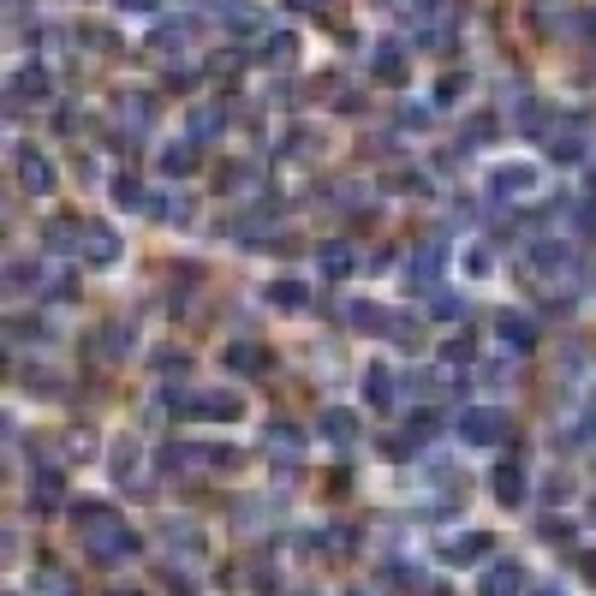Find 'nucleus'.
<instances>
[{
  "label": "nucleus",
  "instance_id": "7c9ffc66",
  "mask_svg": "<svg viewBox=\"0 0 596 596\" xmlns=\"http://www.w3.org/2000/svg\"><path fill=\"white\" fill-rule=\"evenodd\" d=\"M364 400H370L376 412H388V405H394V376H388L382 364H370V370H364Z\"/></svg>",
  "mask_w": 596,
  "mask_h": 596
},
{
  "label": "nucleus",
  "instance_id": "8fccbe9b",
  "mask_svg": "<svg viewBox=\"0 0 596 596\" xmlns=\"http://www.w3.org/2000/svg\"><path fill=\"white\" fill-rule=\"evenodd\" d=\"M66 453H72V460H90V453H96V441L84 436V429H72V436H66Z\"/></svg>",
  "mask_w": 596,
  "mask_h": 596
},
{
  "label": "nucleus",
  "instance_id": "423d86ee",
  "mask_svg": "<svg viewBox=\"0 0 596 596\" xmlns=\"http://www.w3.org/2000/svg\"><path fill=\"white\" fill-rule=\"evenodd\" d=\"M370 78H376V84H394V90H400V84L412 78V48H400L394 36H388V42H376V54H370Z\"/></svg>",
  "mask_w": 596,
  "mask_h": 596
},
{
  "label": "nucleus",
  "instance_id": "6e6d98bb",
  "mask_svg": "<svg viewBox=\"0 0 596 596\" xmlns=\"http://www.w3.org/2000/svg\"><path fill=\"white\" fill-rule=\"evenodd\" d=\"M579 573H585L591 585H596V555H579Z\"/></svg>",
  "mask_w": 596,
  "mask_h": 596
},
{
  "label": "nucleus",
  "instance_id": "c85d7f7f",
  "mask_svg": "<svg viewBox=\"0 0 596 596\" xmlns=\"http://www.w3.org/2000/svg\"><path fill=\"white\" fill-rule=\"evenodd\" d=\"M263 299H269L275 311H304V304H311V287H304V281H269V287H263Z\"/></svg>",
  "mask_w": 596,
  "mask_h": 596
},
{
  "label": "nucleus",
  "instance_id": "bb28decb",
  "mask_svg": "<svg viewBox=\"0 0 596 596\" xmlns=\"http://www.w3.org/2000/svg\"><path fill=\"white\" fill-rule=\"evenodd\" d=\"M24 101H31V108H36V101H48V72H19V78H12V96H7V108L12 113H19L24 108Z\"/></svg>",
  "mask_w": 596,
  "mask_h": 596
},
{
  "label": "nucleus",
  "instance_id": "864d4df0",
  "mask_svg": "<svg viewBox=\"0 0 596 596\" xmlns=\"http://www.w3.org/2000/svg\"><path fill=\"white\" fill-rule=\"evenodd\" d=\"M78 293V287H72V275H54V281H48V299H72Z\"/></svg>",
  "mask_w": 596,
  "mask_h": 596
},
{
  "label": "nucleus",
  "instance_id": "bf43d9fd",
  "mask_svg": "<svg viewBox=\"0 0 596 596\" xmlns=\"http://www.w3.org/2000/svg\"><path fill=\"white\" fill-rule=\"evenodd\" d=\"M108 596H144V591H132V585H108Z\"/></svg>",
  "mask_w": 596,
  "mask_h": 596
},
{
  "label": "nucleus",
  "instance_id": "72a5a7b5",
  "mask_svg": "<svg viewBox=\"0 0 596 596\" xmlns=\"http://www.w3.org/2000/svg\"><path fill=\"white\" fill-rule=\"evenodd\" d=\"M36 281H42V269H36V263H24V257L7 263V293H12V299L36 293Z\"/></svg>",
  "mask_w": 596,
  "mask_h": 596
},
{
  "label": "nucleus",
  "instance_id": "7ed1b4c3",
  "mask_svg": "<svg viewBox=\"0 0 596 596\" xmlns=\"http://www.w3.org/2000/svg\"><path fill=\"white\" fill-rule=\"evenodd\" d=\"M460 441H472V448H496V441L513 436V417L501 412V405H460Z\"/></svg>",
  "mask_w": 596,
  "mask_h": 596
},
{
  "label": "nucleus",
  "instance_id": "4d7b16f0",
  "mask_svg": "<svg viewBox=\"0 0 596 596\" xmlns=\"http://www.w3.org/2000/svg\"><path fill=\"white\" fill-rule=\"evenodd\" d=\"M579 31H585L591 42H596V12H585V19H579Z\"/></svg>",
  "mask_w": 596,
  "mask_h": 596
},
{
  "label": "nucleus",
  "instance_id": "aec40b11",
  "mask_svg": "<svg viewBox=\"0 0 596 596\" xmlns=\"http://www.w3.org/2000/svg\"><path fill=\"white\" fill-rule=\"evenodd\" d=\"M60 501H66V477H60L54 465H42V472L31 477V507L36 513H54Z\"/></svg>",
  "mask_w": 596,
  "mask_h": 596
},
{
  "label": "nucleus",
  "instance_id": "f03ea898",
  "mask_svg": "<svg viewBox=\"0 0 596 596\" xmlns=\"http://www.w3.org/2000/svg\"><path fill=\"white\" fill-rule=\"evenodd\" d=\"M173 405V417H209V424H233V417H245V400L233 394V388H203V394H161Z\"/></svg>",
  "mask_w": 596,
  "mask_h": 596
},
{
  "label": "nucleus",
  "instance_id": "c756f323",
  "mask_svg": "<svg viewBox=\"0 0 596 596\" xmlns=\"http://www.w3.org/2000/svg\"><path fill=\"white\" fill-rule=\"evenodd\" d=\"M316 275H323V281H346V275H352V251L346 245H323V251H316Z\"/></svg>",
  "mask_w": 596,
  "mask_h": 596
},
{
  "label": "nucleus",
  "instance_id": "4c0bfd02",
  "mask_svg": "<svg viewBox=\"0 0 596 596\" xmlns=\"http://www.w3.org/2000/svg\"><path fill=\"white\" fill-rule=\"evenodd\" d=\"M388 340H394V346H405V352H417V346H424V323L394 311V328H388Z\"/></svg>",
  "mask_w": 596,
  "mask_h": 596
},
{
  "label": "nucleus",
  "instance_id": "ddd939ff",
  "mask_svg": "<svg viewBox=\"0 0 596 596\" xmlns=\"http://www.w3.org/2000/svg\"><path fill=\"white\" fill-rule=\"evenodd\" d=\"M496 335H501V346H513V352H531V346H537V323H531L525 311H501V316H496Z\"/></svg>",
  "mask_w": 596,
  "mask_h": 596
},
{
  "label": "nucleus",
  "instance_id": "a211bd4d",
  "mask_svg": "<svg viewBox=\"0 0 596 596\" xmlns=\"http://www.w3.org/2000/svg\"><path fill=\"white\" fill-rule=\"evenodd\" d=\"M132 346H137V335H132L125 323H108V328H101V335L90 340V352H96V358H108V364L132 358Z\"/></svg>",
  "mask_w": 596,
  "mask_h": 596
},
{
  "label": "nucleus",
  "instance_id": "de8ad7c7",
  "mask_svg": "<svg viewBox=\"0 0 596 596\" xmlns=\"http://www.w3.org/2000/svg\"><path fill=\"white\" fill-rule=\"evenodd\" d=\"M78 42H90L96 54H113V36L101 31V24H78Z\"/></svg>",
  "mask_w": 596,
  "mask_h": 596
},
{
  "label": "nucleus",
  "instance_id": "a18cd8bd",
  "mask_svg": "<svg viewBox=\"0 0 596 596\" xmlns=\"http://www.w3.org/2000/svg\"><path fill=\"white\" fill-rule=\"evenodd\" d=\"M429 316L453 323V316H465V299H460V293H436V299H429Z\"/></svg>",
  "mask_w": 596,
  "mask_h": 596
},
{
  "label": "nucleus",
  "instance_id": "2f4dec72",
  "mask_svg": "<svg viewBox=\"0 0 596 596\" xmlns=\"http://www.w3.org/2000/svg\"><path fill=\"white\" fill-rule=\"evenodd\" d=\"M489 489H496V501H501V507H519V501H525V472H519V465L507 460L501 472H496V484H489Z\"/></svg>",
  "mask_w": 596,
  "mask_h": 596
},
{
  "label": "nucleus",
  "instance_id": "6ab92c4d",
  "mask_svg": "<svg viewBox=\"0 0 596 596\" xmlns=\"http://www.w3.org/2000/svg\"><path fill=\"white\" fill-rule=\"evenodd\" d=\"M429 436H436V412H412L405 429L388 441V453H417V448H429Z\"/></svg>",
  "mask_w": 596,
  "mask_h": 596
},
{
  "label": "nucleus",
  "instance_id": "412c9836",
  "mask_svg": "<svg viewBox=\"0 0 596 596\" xmlns=\"http://www.w3.org/2000/svg\"><path fill=\"white\" fill-rule=\"evenodd\" d=\"M161 543H168V549H180L185 555V561H203V555H209V543H203V531L192 525V519H173V525L168 531H161Z\"/></svg>",
  "mask_w": 596,
  "mask_h": 596
},
{
  "label": "nucleus",
  "instance_id": "20e7f679",
  "mask_svg": "<svg viewBox=\"0 0 596 596\" xmlns=\"http://www.w3.org/2000/svg\"><path fill=\"white\" fill-rule=\"evenodd\" d=\"M156 465L168 477H192V472H215V448H197V441H168L156 453Z\"/></svg>",
  "mask_w": 596,
  "mask_h": 596
},
{
  "label": "nucleus",
  "instance_id": "a19ab883",
  "mask_svg": "<svg viewBox=\"0 0 596 596\" xmlns=\"http://www.w3.org/2000/svg\"><path fill=\"white\" fill-rule=\"evenodd\" d=\"M137 460H144V448H137V441H120V448H113V477H137Z\"/></svg>",
  "mask_w": 596,
  "mask_h": 596
},
{
  "label": "nucleus",
  "instance_id": "c9c22d12",
  "mask_svg": "<svg viewBox=\"0 0 596 596\" xmlns=\"http://www.w3.org/2000/svg\"><path fill=\"white\" fill-rule=\"evenodd\" d=\"M149 215L168 221V227H185L192 221V197H149Z\"/></svg>",
  "mask_w": 596,
  "mask_h": 596
},
{
  "label": "nucleus",
  "instance_id": "f704fd0d",
  "mask_svg": "<svg viewBox=\"0 0 596 596\" xmlns=\"http://www.w3.org/2000/svg\"><path fill=\"white\" fill-rule=\"evenodd\" d=\"M108 197L120 203V209H149V197H144V185L132 180V173H113V185H108Z\"/></svg>",
  "mask_w": 596,
  "mask_h": 596
},
{
  "label": "nucleus",
  "instance_id": "6e6552de",
  "mask_svg": "<svg viewBox=\"0 0 596 596\" xmlns=\"http://www.w3.org/2000/svg\"><path fill=\"white\" fill-rule=\"evenodd\" d=\"M304 448H311V441H304V429H299V424H263V453H269V460L299 465V460H304Z\"/></svg>",
  "mask_w": 596,
  "mask_h": 596
},
{
  "label": "nucleus",
  "instance_id": "ea45409f",
  "mask_svg": "<svg viewBox=\"0 0 596 596\" xmlns=\"http://www.w3.org/2000/svg\"><path fill=\"white\" fill-rule=\"evenodd\" d=\"M537 537L549 543V549H573V525H567L561 513H549V519H543V525H537Z\"/></svg>",
  "mask_w": 596,
  "mask_h": 596
},
{
  "label": "nucleus",
  "instance_id": "3c124183",
  "mask_svg": "<svg viewBox=\"0 0 596 596\" xmlns=\"http://www.w3.org/2000/svg\"><path fill=\"white\" fill-rule=\"evenodd\" d=\"M24 388H31V394H54V376H48V370H24Z\"/></svg>",
  "mask_w": 596,
  "mask_h": 596
},
{
  "label": "nucleus",
  "instance_id": "79ce46f5",
  "mask_svg": "<svg viewBox=\"0 0 596 596\" xmlns=\"http://www.w3.org/2000/svg\"><path fill=\"white\" fill-rule=\"evenodd\" d=\"M496 132H501V125H496V113H477V120L465 125V149H484Z\"/></svg>",
  "mask_w": 596,
  "mask_h": 596
},
{
  "label": "nucleus",
  "instance_id": "5fc2aeb1",
  "mask_svg": "<svg viewBox=\"0 0 596 596\" xmlns=\"http://www.w3.org/2000/svg\"><path fill=\"white\" fill-rule=\"evenodd\" d=\"M113 7H120V12H156L161 0H113Z\"/></svg>",
  "mask_w": 596,
  "mask_h": 596
},
{
  "label": "nucleus",
  "instance_id": "f257e3e1",
  "mask_svg": "<svg viewBox=\"0 0 596 596\" xmlns=\"http://www.w3.org/2000/svg\"><path fill=\"white\" fill-rule=\"evenodd\" d=\"M144 549V537H137L132 525H120L113 513H101L96 525H84V555L101 567H113V561H125V555H137Z\"/></svg>",
  "mask_w": 596,
  "mask_h": 596
},
{
  "label": "nucleus",
  "instance_id": "4be33fe9",
  "mask_svg": "<svg viewBox=\"0 0 596 596\" xmlns=\"http://www.w3.org/2000/svg\"><path fill=\"white\" fill-rule=\"evenodd\" d=\"M316 436H323V441H340V448H346V441H358V412H346V405H328V412L316 417Z\"/></svg>",
  "mask_w": 596,
  "mask_h": 596
},
{
  "label": "nucleus",
  "instance_id": "e2e57ef3",
  "mask_svg": "<svg viewBox=\"0 0 596 596\" xmlns=\"http://www.w3.org/2000/svg\"><path fill=\"white\" fill-rule=\"evenodd\" d=\"M293 7H323V0H293Z\"/></svg>",
  "mask_w": 596,
  "mask_h": 596
},
{
  "label": "nucleus",
  "instance_id": "2eb2a0df",
  "mask_svg": "<svg viewBox=\"0 0 596 596\" xmlns=\"http://www.w3.org/2000/svg\"><path fill=\"white\" fill-rule=\"evenodd\" d=\"M549 156L555 161H579V156H585V113H573L567 125H555V132H549Z\"/></svg>",
  "mask_w": 596,
  "mask_h": 596
},
{
  "label": "nucleus",
  "instance_id": "0eeeda50",
  "mask_svg": "<svg viewBox=\"0 0 596 596\" xmlns=\"http://www.w3.org/2000/svg\"><path fill=\"white\" fill-rule=\"evenodd\" d=\"M12 161H19V185H24V192H31V197H48V192H54V161H48L42 156V149H12Z\"/></svg>",
  "mask_w": 596,
  "mask_h": 596
},
{
  "label": "nucleus",
  "instance_id": "0e129e2a",
  "mask_svg": "<svg viewBox=\"0 0 596 596\" xmlns=\"http://www.w3.org/2000/svg\"><path fill=\"white\" fill-rule=\"evenodd\" d=\"M352 596H382V591H352Z\"/></svg>",
  "mask_w": 596,
  "mask_h": 596
},
{
  "label": "nucleus",
  "instance_id": "c03bdc74",
  "mask_svg": "<svg viewBox=\"0 0 596 596\" xmlns=\"http://www.w3.org/2000/svg\"><path fill=\"white\" fill-rule=\"evenodd\" d=\"M472 352H477V340H472V335H453V340H441V358H448V364H472Z\"/></svg>",
  "mask_w": 596,
  "mask_h": 596
},
{
  "label": "nucleus",
  "instance_id": "13d9d810",
  "mask_svg": "<svg viewBox=\"0 0 596 596\" xmlns=\"http://www.w3.org/2000/svg\"><path fill=\"white\" fill-rule=\"evenodd\" d=\"M585 441H596V405L585 412Z\"/></svg>",
  "mask_w": 596,
  "mask_h": 596
},
{
  "label": "nucleus",
  "instance_id": "49530a36",
  "mask_svg": "<svg viewBox=\"0 0 596 596\" xmlns=\"http://www.w3.org/2000/svg\"><path fill=\"white\" fill-rule=\"evenodd\" d=\"M7 335H12V346H24V340H42V323H36V316H12Z\"/></svg>",
  "mask_w": 596,
  "mask_h": 596
},
{
  "label": "nucleus",
  "instance_id": "4468645a",
  "mask_svg": "<svg viewBox=\"0 0 596 596\" xmlns=\"http://www.w3.org/2000/svg\"><path fill=\"white\" fill-rule=\"evenodd\" d=\"M215 19H221L227 31H239V36L263 31V7H257V0H215Z\"/></svg>",
  "mask_w": 596,
  "mask_h": 596
},
{
  "label": "nucleus",
  "instance_id": "a878e982",
  "mask_svg": "<svg viewBox=\"0 0 596 596\" xmlns=\"http://www.w3.org/2000/svg\"><path fill=\"white\" fill-rule=\"evenodd\" d=\"M192 31H197L192 19H168V24H156V36H149V48H156V54H185V42H192Z\"/></svg>",
  "mask_w": 596,
  "mask_h": 596
},
{
  "label": "nucleus",
  "instance_id": "603ef678",
  "mask_svg": "<svg viewBox=\"0 0 596 596\" xmlns=\"http://www.w3.org/2000/svg\"><path fill=\"white\" fill-rule=\"evenodd\" d=\"M400 7H405V19H417V24H424L429 12H436V0H400Z\"/></svg>",
  "mask_w": 596,
  "mask_h": 596
},
{
  "label": "nucleus",
  "instance_id": "b1692460",
  "mask_svg": "<svg viewBox=\"0 0 596 596\" xmlns=\"http://www.w3.org/2000/svg\"><path fill=\"white\" fill-rule=\"evenodd\" d=\"M197 137H185V144H168V149H161V156H156V168L161 173H168V180H185V173H197Z\"/></svg>",
  "mask_w": 596,
  "mask_h": 596
},
{
  "label": "nucleus",
  "instance_id": "f3484780",
  "mask_svg": "<svg viewBox=\"0 0 596 596\" xmlns=\"http://www.w3.org/2000/svg\"><path fill=\"white\" fill-rule=\"evenodd\" d=\"M531 185H537V168H531V161H507V168L489 173V192L496 197H519V192H531Z\"/></svg>",
  "mask_w": 596,
  "mask_h": 596
},
{
  "label": "nucleus",
  "instance_id": "1a4fd4ad",
  "mask_svg": "<svg viewBox=\"0 0 596 596\" xmlns=\"http://www.w3.org/2000/svg\"><path fill=\"white\" fill-rule=\"evenodd\" d=\"M42 239H48L54 257H78V251H84V221H78V215H54V221L42 227Z\"/></svg>",
  "mask_w": 596,
  "mask_h": 596
},
{
  "label": "nucleus",
  "instance_id": "473e14b6",
  "mask_svg": "<svg viewBox=\"0 0 596 596\" xmlns=\"http://www.w3.org/2000/svg\"><path fill=\"white\" fill-rule=\"evenodd\" d=\"M233 519H239V531H263V519H275V507H269V496H239Z\"/></svg>",
  "mask_w": 596,
  "mask_h": 596
},
{
  "label": "nucleus",
  "instance_id": "052dcab7",
  "mask_svg": "<svg viewBox=\"0 0 596 596\" xmlns=\"http://www.w3.org/2000/svg\"><path fill=\"white\" fill-rule=\"evenodd\" d=\"M424 596H460V591H453V585H429Z\"/></svg>",
  "mask_w": 596,
  "mask_h": 596
},
{
  "label": "nucleus",
  "instance_id": "09e8293b",
  "mask_svg": "<svg viewBox=\"0 0 596 596\" xmlns=\"http://www.w3.org/2000/svg\"><path fill=\"white\" fill-rule=\"evenodd\" d=\"M460 96H465V72H460V78H453V72H448V78L436 84V101H441V108H448V101H460Z\"/></svg>",
  "mask_w": 596,
  "mask_h": 596
},
{
  "label": "nucleus",
  "instance_id": "e433bc0d",
  "mask_svg": "<svg viewBox=\"0 0 596 596\" xmlns=\"http://www.w3.org/2000/svg\"><path fill=\"white\" fill-rule=\"evenodd\" d=\"M221 132H227V113L215 108V101H203V108L192 113V137L203 144V137H221Z\"/></svg>",
  "mask_w": 596,
  "mask_h": 596
},
{
  "label": "nucleus",
  "instance_id": "680f3d73",
  "mask_svg": "<svg viewBox=\"0 0 596 596\" xmlns=\"http://www.w3.org/2000/svg\"><path fill=\"white\" fill-rule=\"evenodd\" d=\"M537 596H561V591H555V585H543V591H537Z\"/></svg>",
  "mask_w": 596,
  "mask_h": 596
},
{
  "label": "nucleus",
  "instance_id": "5701e85b",
  "mask_svg": "<svg viewBox=\"0 0 596 596\" xmlns=\"http://www.w3.org/2000/svg\"><path fill=\"white\" fill-rule=\"evenodd\" d=\"M293 60H299V36H293V31H275V36H263V48H257V66L287 72Z\"/></svg>",
  "mask_w": 596,
  "mask_h": 596
},
{
  "label": "nucleus",
  "instance_id": "9d476101",
  "mask_svg": "<svg viewBox=\"0 0 596 596\" xmlns=\"http://www.w3.org/2000/svg\"><path fill=\"white\" fill-rule=\"evenodd\" d=\"M84 263H96V269L120 263V239H113L108 221H84Z\"/></svg>",
  "mask_w": 596,
  "mask_h": 596
},
{
  "label": "nucleus",
  "instance_id": "37998d69",
  "mask_svg": "<svg viewBox=\"0 0 596 596\" xmlns=\"http://www.w3.org/2000/svg\"><path fill=\"white\" fill-rule=\"evenodd\" d=\"M388 185H394V192H405V197H424L429 192V180L417 168H400V173H388Z\"/></svg>",
  "mask_w": 596,
  "mask_h": 596
},
{
  "label": "nucleus",
  "instance_id": "f8f14e48",
  "mask_svg": "<svg viewBox=\"0 0 596 596\" xmlns=\"http://www.w3.org/2000/svg\"><path fill=\"white\" fill-rule=\"evenodd\" d=\"M489 549H496V537H489V531H472V537H448V543H441V561H448V567H472V561H484Z\"/></svg>",
  "mask_w": 596,
  "mask_h": 596
},
{
  "label": "nucleus",
  "instance_id": "393cba45",
  "mask_svg": "<svg viewBox=\"0 0 596 596\" xmlns=\"http://www.w3.org/2000/svg\"><path fill=\"white\" fill-rule=\"evenodd\" d=\"M519 591H525V567L519 561H496L484 573V596H519Z\"/></svg>",
  "mask_w": 596,
  "mask_h": 596
},
{
  "label": "nucleus",
  "instance_id": "cd10ccee",
  "mask_svg": "<svg viewBox=\"0 0 596 596\" xmlns=\"http://www.w3.org/2000/svg\"><path fill=\"white\" fill-rule=\"evenodd\" d=\"M346 323L364 328V335H388V328H394V311H388V304H370V299H364V304H352V311H346Z\"/></svg>",
  "mask_w": 596,
  "mask_h": 596
},
{
  "label": "nucleus",
  "instance_id": "58836bf2",
  "mask_svg": "<svg viewBox=\"0 0 596 596\" xmlns=\"http://www.w3.org/2000/svg\"><path fill=\"white\" fill-rule=\"evenodd\" d=\"M36 596H78V585H72L60 567H42V573H36Z\"/></svg>",
  "mask_w": 596,
  "mask_h": 596
},
{
  "label": "nucleus",
  "instance_id": "39448f33",
  "mask_svg": "<svg viewBox=\"0 0 596 596\" xmlns=\"http://www.w3.org/2000/svg\"><path fill=\"white\" fill-rule=\"evenodd\" d=\"M441 263H448V239H429L417 257H405V287H412V293H429V287L441 281Z\"/></svg>",
  "mask_w": 596,
  "mask_h": 596
},
{
  "label": "nucleus",
  "instance_id": "dca6fc26",
  "mask_svg": "<svg viewBox=\"0 0 596 596\" xmlns=\"http://www.w3.org/2000/svg\"><path fill=\"white\" fill-rule=\"evenodd\" d=\"M221 364L233 376H257V370H269V346H257V340H233V346L221 352Z\"/></svg>",
  "mask_w": 596,
  "mask_h": 596
},
{
  "label": "nucleus",
  "instance_id": "9b49d317",
  "mask_svg": "<svg viewBox=\"0 0 596 596\" xmlns=\"http://www.w3.org/2000/svg\"><path fill=\"white\" fill-rule=\"evenodd\" d=\"M113 120H120V132H149V120H156V101L144 90H125L113 101Z\"/></svg>",
  "mask_w": 596,
  "mask_h": 596
}]
</instances>
